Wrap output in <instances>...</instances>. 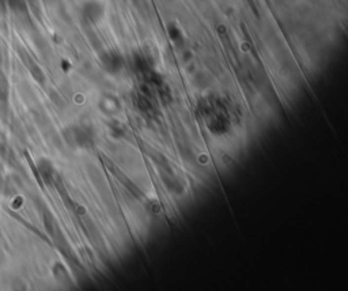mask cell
I'll use <instances>...</instances> for the list:
<instances>
[{
  "label": "cell",
  "mask_w": 348,
  "mask_h": 291,
  "mask_svg": "<svg viewBox=\"0 0 348 291\" xmlns=\"http://www.w3.org/2000/svg\"><path fill=\"white\" fill-rule=\"evenodd\" d=\"M201 114L204 116L208 129L214 135H225L230 129V114L227 108L219 98L203 100Z\"/></svg>",
  "instance_id": "1"
},
{
  "label": "cell",
  "mask_w": 348,
  "mask_h": 291,
  "mask_svg": "<svg viewBox=\"0 0 348 291\" xmlns=\"http://www.w3.org/2000/svg\"><path fill=\"white\" fill-rule=\"evenodd\" d=\"M71 138L74 145L80 148H89L94 147L95 132L90 125H77L74 127L71 132Z\"/></svg>",
  "instance_id": "2"
}]
</instances>
